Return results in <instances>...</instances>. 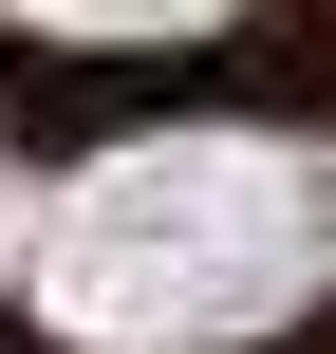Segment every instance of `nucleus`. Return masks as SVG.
Listing matches in <instances>:
<instances>
[{"instance_id":"obj_2","label":"nucleus","mask_w":336,"mask_h":354,"mask_svg":"<svg viewBox=\"0 0 336 354\" xmlns=\"http://www.w3.org/2000/svg\"><path fill=\"white\" fill-rule=\"evenodd\" d=\"M0 19H37V37H168V19H224V0H0Z\"/></svg>"},{"instance_id":"obj_1","label":"nucleus","mask_w":336,"mask_h":354,"mask_svg":"<svg viewBox=\"0 0 336 354\" xmlns=\"http://www.w3.org/2000/svg\"><path fill=\"white\" fill-rule=\"evenodd\" d=\"M336 280V131H131L37 224V336L243 354Z\"/></svg>"}]
</instances>
